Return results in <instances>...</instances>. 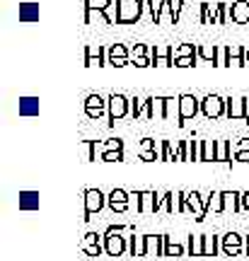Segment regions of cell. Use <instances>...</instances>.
I'll return each instance as SVG.
<instances>
[{"instance_id": "obj_5", "label": "cell", "mask_w": 249, "mask_h": 261, "mask_svg": "<svg viewBox=\"0 0 249 261\" xmlns=\"http://www.w3.org/2000/svg\"><path fill=\"white\" fill-rule=\"evenodd\" d=\"M107 203V196L102 194L99 189H85V218L83 220H90V215L99 213L102 208Z\"/></svg>"}, {"instance_id": "obj_45", "label": "cell", "mask_w": 249, "mask_h": 261, "mask_svg": "<svg viewBox=\"0 0 249 261\" xmlns=\"http://www.w3.org/2000/svg\"><path fill=\"white\" fill-rule=\"evenodd\" d=\"M242 211H247V213H249V191H244V194H242Z\"/></svg>"}, {"instance_id": "obj_33", "label": "cell", "mask_w": 249, "mask_h": 261, "mask_svg": "<svg viewBox=\"0 0 249 261\" xmlns=\"http://www.w3.org/2000/svg\"><path fill=\"white\" fill-rule=\"evenodd\" d=\"M218 162H232V152L228 140H218Z\"/></svg>"}, {"instance_id": "obj_39", "label": "cell", "mask_w": 249, "mask_h": 261, "mask_svg": "<svg viewBox=\"0 0 249 261\" xmlns=\"http://www.w3.org/2000/svg\"><path fill=\"white\" fill-rule=\"evenodd\" d=\"M80 249H83L87 256H102V254H107V252H104V242H102V244H92V247H80Z\"/></svg>"}, {"instance_id": "obj_28", "label": "cell", "mask_w": 249, "mask_h": 261, "mask_svg": "<svg viewBox=\"0 0 249 261\" xmlns=\"http://www.w3.org/2000/svg\"><path fill=\"white\" fill-rule=\"evenodd\" d=\"M186 56H198V46H191V44H182V46H172V65L175 61L179 58H186Z\"/></svg>"}, {"instance_id": "obj_16", "label": "cell", "mask_w": 249, "mask_h": 261, "mask_svg": "<svg viewBox=\"0 0 249 261\" xmlns=\"http://www.w3.org/2000/svg\"><path fill=\"white\" fill-rule=\"evenodd\" d=\"M230 19L237 24H247L249 22V3L240 0V3H232L230 5Z\"/></svg>"}, {"instance_id": "obj_11", "label": "cell", "mask_w": 249, "mask_h": 261, "mask_svg": "<svg viewBox=\"0 0 249 261\" xmlns=\"http://www.w3.org/2000/svg\"><path fill=\"white\" fill-rule=\"evenodd\" d=\"M104 112H109V102H104L102 94H90L85 99V114L90 119H99V116H104Z\"/></svg>"}, {"instance_id": "obj_41", "label": "cell", "mask_w": 249, "mask_h": 261, "mask_svg": "<svg viewBox=\"0 0 249 261\" xmlns=\"http://www.w3.org/2000/svg\"><path fill=\"white\" fill-rule=\"evenodd\" d=\"M140 56H148V46L145 44H136L131 48V58H140Z\"/></svg>"}, {"instance_id": "obj_7", "label": "cell", "mask_w": 249, "mask_h": 261, "mask_svg": "<svg viewBox=\"0 0 249 261\" xmlns=\"http://www.w3.org/2000/svg\"><path fill=\"white\" fill-rule=\"evenodd\" d=\"M107 205H109L111 213H126L131 205V194L126 189H111L107 196Z\"/></svg>"}, {"instance_id": "obj_6", "label": "cell", "mask_w": 249, "mask_h": 261, "mask_svg": "<svg viewBox=\"0 0 249 261\" xmlns=\"http://www.w3.org/2000/svg\"><path fill=\"white\" fill-rule=\"evenodd\" d=\"M225 116L230 121H247V97H228L225 99Z\"/></svg>"}, {"instance_id": "obj_19", "label": "cell", "mask_w": 249, "mask_h": 261, "mask_svg": "<svg viewBox=\"0 0 249 261\" xmlns=\"http://www.w3.org/2000/svg\"><path fill=\"white\" fill-rule=\"evenodd\" d=\"M198 162H218V140H201V160Z\"/></svg>"}, {"instance_id": "obj_25", "label": "cell", "mask_w": 249, "mask_h": 261, "mask_svg": "<svg viewBox=\"0 0 249 261\" xmlns=\"http://www.w3.org/2000/svg\"><path fill=\"white\" fill-rule=\"evenodd\" d=\"M206 211H213V213H225V205H222V191H211V194H206Z\"/></svg>"}, {"instance_id": "obj_24", "label": "cell", "mask_w": 249, "mask_h": 261, "mask_svg": "<svg viewBox=\"0 0 249 261\" xmlns=\"http://www.w3.org/2000/svg\"><path fill=\"white\" fill-rule=\"evenodd\" d=\"M37 19H39L37 3H22L19 5V22H37Z\"/></svg>"}, {"instance_id": "obj_43", "label": "cell", "mask_w": 249, "mask_h": 261, "mask_svg": "<svg viewBox=\"0 0 249 261\" xmlns=\"http://www.w3.org/2000/svg\"><path fill=\"white\" fill-rule=\"evenodd\" d=\"M157 148H160V145H157L153 138H143V140H140V150H157Z\"/></svg>"}, {"instance_id": "obj_10", "label": "cell", "mask_w": 249, "mask_h": 261, "mask_svg": "<svg viewBox=\"0 0 249 261\" xmlns=\"http://www.w3.org/2000/svg\"><path fill=\"white\" fill-rule=\"evenodd\" d=\"M186 205H189V213H194V218L201 223L206 220V196H201L198 191H186Z\"/></svg>"}, {"instance_id": "obj_23", "label": "cell", "mask_w": 249, "mask_h": 261, "mask_svg": "<svg viewBox=\"0 0 249 261\" xmlns=\"http://www.w3.org/2000/svg\"><path fill=\"white\" fill-rule=\"evenodd\" d=\"M19 116H39L37 97H22V99H19Z\"/></svg>"}, {"instance_id": "obj_22", "label": "cell", "mask_w": 249, "mask_h": 261, "mask_svg": "<svg viewBox=\"0 0 249 261\" xmlns=\"http://www.w3.org/2000/svg\"><path fill=\"white\" fill-rule=\"evenodd\" d=\"M102 46L99 44H90V46L85 48V65L87 68H94V65H104L102 63Z\"/></svg>"}, {"instance_id": "obj_44", "label": "cell", "mask_w": 249, "mask_h": 261, "mask_svg": "<svg viewBox=\"0 0 249 261\" xmlns=\"http://www.w3.org/2000/svg\"><path fill=\"white\" fill-rule=\"evenodd\" d=\"M232 162H249V150H244V152H237Z\"/></svg>"}, {"instance_id": "obj_4", "label": "cell", "mask_w": 249, "mask_h": 261, "mask_svg": "<svg viewBox=\"0 0 249 261\" xmlns=\"http://www.w3.org/2000/svg\"><path fill=\"white\" fill-rule=\"evenodd\" d=\"M201 114L206 119H220L225 116V99L218 94H206L201 99Z\"/></svg>"}, {"instance_id": "obj_42", "label": "cell", "mask_w": 249, "mask_h": 261, "mask_svg": "<svg viewBox=\"0 0 249 261\" xmlns=\"http://www.w3.org/2000/svg\"><path fill=\"white\" fill-rule=\"evenodd\" d=\"M131 63L136 65V68H148V65H153V61L148 56H140V58H131Z\"/></svg>"}, {"instance_id": "obj_34", "label": "cell", "mask_w": 249, "mask_h": 261, "mask_svg": "<svg viewBox=\"0 0 249 261\" xmlns=\"http://www.w3.org/2000/svg\"><path fill=\"white\" fill-rule=\"evenodd\" d=\"M145 99H140V97H133V99H131V116H133V119H140V116H143V112H145Z\"/></svg>"}, {"instance_id": "obj_30", "label": "cell", "mask_w": 249, "mask_h": 261, "mask_svg": "<svg viewBox=\"0 0 249 261\" xmlns=\"http://www.w3.org/2000/svg\"><path fill=\"white\" fill-rule=\"evenodd\" d=\"M215 10H218V5L201 3V22L203 24H213V22H215Z\"/></svg>"}, {"instance_id": "obj_20", "label": "cell", "mask_w": 249, "mask_h": 261, "mask_svg": "<svg viewBox=\"0 0 249 261\" xmlns=\"http://www.w3.org/2000/svg\"><path fill=\"white\" fill-rule=\"evenodd\" d=\"M85 24H111V17L104 10L85 8Z\"/></svg>"}, {"instance_id": "obj_46", "label": "cell", "mask_w": 249, "mask_h": 261, "mask_svg": "<svg viewBox=\"0 0 249 261\" xmlns=\"http://www.w3.org/2000/svg\"><path fill=\"white\" fill-rule=\"evenodd\" d=\"M244 254L249 256V237H247V247H244Z\"/></svg>"}, {"instance_id": "obj_14", "label": "cell", "mask_w": 249, "mask_h": 261, "mask_svg": "<svg viewBox=\"0 0 249 261\" xmlns=\"http://www.w3.org/2000/svg\"><path fill=\"white\" fill-rule=\"evenodd\" d=\"M138 213L140 215H150L157 213V191H140V201H138Z\"/></svg>"}, {"instance_id": "obj_27", "label": "cell", "mask_w": 249, "mask_h": 261, "mask_svg": "<svg viewBox=\"0 0 249 261\" xmlns=\"http://www.w3.org/2000/svg\"><path fill=\"white\" fill-rule=\"evenodd\" d=\"M198 58L206 61V63H218V46L215 44H201L198 46Z\"/></svg>"}, {"instance_id": "obj_13", "label": "cell", "mask_w": 249, "mask_h": 261, "mask_svg": "<svg viewBox=\"0 0 249 261\" xmlns=\"http://www.w3.org/2000/svg\"><path fill=\"white\" fill-rule=\"evenodd\" d=\"M145 112H143V116L145 119H153V121H162L167 114H165V97H148L145 99Z\"/></svg>"}, {"instance_id": "obj_21", "label": "cell", "mask_w": 249, "mask_h": 261, "mask_svg": "<svg viewBox=\"0 0 249 261\" xmlns=\"http://www.w3.org/2000/svg\"><path fill=\"white\" fill-rule=\"evenodd\" d=\"M19 211H39L37 191H19Z\"/></svg>"}, {"instance_id": "obj_17", "label": "cell", "mask_w": 249, "mask_h": 261, "mask_svg": "<svg viewBox=\"0 0 249 261\" xmlns=\"http://www.w3.org/2000/svg\"><path fill=\"white\" fill-rule=\"evenodd\" d=\"M242 65H247V48L228 46V68H242Z\"/></svg>"}, {"instance_id": "obj_31", "label": "cell", "mask_w": 249, "mask_h": 261, "mask_svg": "<svg viewBox=\"0 0 249 261\" xmlns=\"http://www.w3.org/2000/svg\"><path fill=\"white\" fill-rule=\"evenodd\" d=\"M165 256H186V249L182 244H177L169 234H167V247H165Z\"/></svg>"}, {"instance_id": "obj_47", "label": "cell", "mask_w": 249, "mask_h": 261, "mask_svg": "<svg viewBox=\"0 0 249 261\" xmlns=\"http://www.w3.org/2000/svg\"><path fill=\"white\" fill-rule=\"evenodd\" d=\"M247 65H249V46H247Z\"/></svg>"}, {"instance_id": "obj_35", "label": "cell", "mask_w": 249, "mask_h": 261, "mask_svg": "<svg viewBox=\"0 0 249 261\" xmlns=\"http://www.w3.org/2000/svg\"><path fill=\"white\" fill-rule=\"evenodd\" d=\"M150 5V17H153V22L155 24H160V15H162V3L165 0H145Z\"/></svg>"}, {"instance_id": "obj_29", "label": "cell", "mask_w": 249, "mask_h": 261, "mask_svg": "<svg viewBox=\"0 0 249 261\" xmlns=\"http://www.w3.org/2000/svg\"><path fill=\"white\" fill-rule=\"evenodd\" d=\"M218 249H220L218 237L215 234H203V256H215Z\"/></svg>"}, {"instance_id": "obj_9", "label": "cell", "mask_w": 249, "mask_h": 261, "mask_svg": "<svg viewBox=\"0 0 249 261\" xmlns=\"http://www.w3.org/2000/svg\"><path fill=\"white\" fill-rule=\"evenodd\" d=\"M107 63L114 68H123L131 63V48H126L123 44H111L107 51Z\"/></svg>"}, {"instance_id": "obj_38", "label": "cell", "mask_w": 249, "mask_h": 261, "mask_svg": "<svg viewBox=\"0 0 249 261\" xmlns=\"http://www.w3.org/2000/svg\"><path fill=\"white\" fill-rule=\"evenodd\" d=\"M99 240H104V234H97V232H87L83 237V244L80 247H92V244H102Z\"/></svg>"}, {"instance_id": "obj_3", "label": "cell", "mask_w": 249, "mask_h": 261, "mask_svg": "<svg viewBox=\"0 0 249 261\" xmlns=\"http://www.w3.org/2000/svg\"><path fill=\"white\" fill-rule=\"evenodd\" d=\"M109 126H114V123L119 121V119H123L126 114H131V99H126L123 94H119V92H114V94H109Z\"/></svg>"}, {"instance_id": "obj_26", "label": "cell", "mask_w": 249, "mask_h": 261, "mask_svg": "<svg viewBox=\"0 0 249 261\" xmlns=\"http://www.w3.org/2000/svg\"><path fill=\"white\" fill-rule=\"evenodd\" d=\"M186 254L189 256H203V234H189L186 237Z\"/></svg>"}, {"instance_id": "obj_2", "label": "cell", "mask_w": 249, "mask_h": 261, "mask_svg": "<svg viewBox=\"0 0 249 261\" xmlns=\"http://www.w3.org/2000/svg\"><path fill=\"white\" fill-rule=\"evenodd\" d=\"M143 12V5L140 0H116V22L121 24H129V22H136Z\"/></svg>"}, {"instance_id": "obj_40", "label": "cell", "mask_w": 249, "mask_h": 261, "mask_svg": "<svg viewBox=\"0 0 249 261\" xmlns=\"http://www.w3.org/2000/svg\"><path fill=\"white\" fill-rule=\"evenodd\" d=\"M196 61H198V56H186V58L175 61V65L177 68H191V65H196Z\"/></svg>"}, {"instance_id": "obj_37", "label": "cell", "mask_w": 249, "mask_h": 261, "mask_svg": "<svg viewBox=\"0 0 249 261\" xmlns=\"http://www.w3.org/2000/svg\"><path fill=\"white\" fill-rule=\"evenodd\" d=\"M102 162H123V150H109V152H104Z\"/></svg>"}, {"instance_id": "obj_8", "label": "cell", "mask_w": 249, "mask_h": 261, "mask_svg": "<svg viewBox=\"0 0 249 261\" xmlns=\"http://www.w3.org/2000/svg\"><path fill=\"white\" fill-rule=\"evenodd\" d=\"M198 112H201V102L194 94H179V123L194 119Z\"/></svg>"}, {"instance_id": "obj_18", "label": "cell", "mask_w": 249, "mask_h": 261, "mask_svg": "<svg viewBox=\"0 0 249 261\" xmlns=\"http://www.w3.org/2000/svg\"><path fill=\"white\" fill-rule=\"evenodd\" d=\"M222 205H225V211L240 213L242 211V194L240 191H222Z\"/></svg>"}, {"instance_id": "obj_32", "label": "cell", "mask_w": 249, "mask_h": 261, "mask_svg": "<svg viewBox=\"0 0 249 261\" xmlns=\"http://www.w3.org/2000/svg\"><path fill=\"white\" fill-rule=\"evenodd\" d=\"M165 119H179V97H165Z\"/></svg>"}, {"instance_id": "obj_36", "label": "cell", "mask_w": 249, "mask_h": 261, "mask_svg": "<svg viewBox=\"0 0 249 261\" xmlns=\"http://www.w3.org/2000/svg\"><path fill=\"white\" fill-rule=\"evenodd\" d=\"M85 8H92V10H107L111 8V0H85Z\"/></svg>"}, {"instance_id": "obj_15", "label": "cell", "mask_w": 249, "mask_h": 261, "mask_svg": "<svg viewBox=\"0 0 249 261\" xmlns=\"http://www.w3.org/2000/svg\"><path fill=\"white\" fill-rule=\"evenodd\" d=\"M129 254L145 256L148 254V234H129Z\"/></svg>"}, {"instance_id": "obj_12", "label": "cell", "mask_w": 249, "mask_h": 261, "mask_svg": "<svg viewBox=\"0 0 249 261\" xmlns=\"http://www.w3.org/2000/svg\"><path fill=\"white\" fill-rule=\"evenodd\" d=\"M244 252V237L237 232H228L222 237V254L225 256H240Z\"/></svg>"}, {"instance_id": "obj_1", "label": "cell", "mask_w": 249, "mask_h": 261, "mask_svg": "<svg viewBox=\"0 0 249 261\" xmlns=\"http://www.w3.org/2000/svg\"><path fill=\"white\" fill-rule=\"evenodd\" d=\"M104 252L107 256H121L123 252H129V237L123 234L121 225H109L104 232Z\"/></svg>"}]
</instances>
